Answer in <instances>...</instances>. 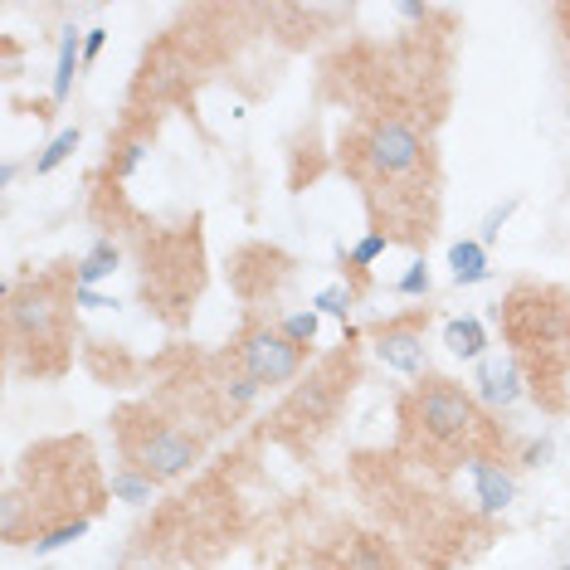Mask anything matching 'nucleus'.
Instances as JSON below:
<instances>
[{
  "instance_id": "obj_1",
  "label": "nucleus",
  "mask_w": 570,
  "mask_h": 570,
  "mask_svg": "<svg viewBox=\"0 0 570 570\" xmlns=\"http://www.w3.org/2000/svg\"><path fill=\"white\" fill-rule=\"evenodd\" d=\"M346 171L361 181L376 234L390 244H429L434 234V205H439V176L429 137L410 117L380 113L356 137H346Z\"/></svg>"
},
{
  "instance_id": "obj_2",
  "label": "nucleus",
  "mask_w": 570,
  "mask_h": 570,
  "mask_svg": "<svg viewBox=\"0 0 570 570\" xmlns=\"http://www.w3.org/2000/svg\"><path fill=\"white\" fill-rule=\"evenodd\" d=\"M108 493L113 488L98 478V458L88 439H44L10 473L5 507H0L5 541L35 546L69 522H93Z\"/></svg>"
},
{
  "instance_id": "obj_3",
  "label": "nucleus",
  "mask_w": 570,
  "mask_h": 570,
  "mask_svg": "<svg viewBox=\"0 0 570 570\" xmlns=\"http://www.w3.org/2000/svg\"><path fill=\"white\" fill-rule=\"evenodd\" d=\"M497 322L507 332L512 361L522 366V380L541 410H566V376H570V293L522 283L497 307Z\"/></svg>"
},
{
  "instance_id": "obj_4",
  "label": "nucleus",
  "mask_w": 570,
  "mask_h": 570,
  "mask_svg": "<svg viewBox=\"0 0 570 570\" xmlns=\"http://www.w3.org/2000/svg\"><path fill=\"white\" fill-rule=\"evenodd\" d=\"M400 424H405V444H415L419 454L439 468L449 463H478V458H502V429L493 415L458 385V380L429 376L400 400Z\"/></svg>"
},
{
  "instance_id": "obj_5",
  "label": "nucleus",
  "mask_w": 570,
  "mask_h": 570,
  "mask_svg": "<svg viewBox=\"0 0 570 570\" xmlns=\"http://www.w3.org/2000/svg\"><path fill=\"white\" fill-rule=\"evenodd\" d=\"M78 303V288H69V273H44L25 288H5V346L10 366L30 376H59L69 366V307Z\"/></svg>"
},
{
  "instance_id": "obj_6",
  "label": "nucleus",
  "mask_w": 570,
  "mask_h": 570,
  "mask_svg": "<svg viewBox=\"0 0 570 570\" xmlns=\"http://www.w3.org/2000/svg\"><path fill=\"white\" fill-rule=\"evenodd\" d=\"M117 449H122L127 473H142L147 483H171L190 463H200L205 429H186V419L166 415L147 400L117 415Z\"/></svg>"
},
{
  "instance_id": "obj_7",
  "label": "nucleus",
  "mask_w": 570,
  "mask_h": 570,
  "mask_svg": "<svg viewBox=\"0 0 570 570\" xmlns=\"http://www.w3.org/2000/svg\"><path fill=\"white\" fill-rule=\"evenodd\" d=\"M234 361H239V371L254 380V385H288V380L303 371L307 346H298L288 332H278V327L249 322L239 346H234Z\"/></svg>"
},
{
  "instance_id": "obj_8",
  "label": "nucleus",
  "mask_w": 570,
  "mask_h": 570,
  "mask_svg": "<svg viewBox=\"0 0 570 570\" xmlns=\"http://www.w3.org/2000/svg\"><path fill=\"white\" fill-rule=\"evenodd\" d=\"M424 327H429V307H415L405 317H385L371 327V346L390 371L419 376L424 371Z\"/></svg>"
},
{
  "instance_id": "obj_9",
  "label": "nucleus",
  "mask_w": 570,
  "mask_h": 570,
  "mask_svg": "<svg viewBox=\"0 0 570 570\" xmlns=\"http://www.w3.org/2000/svg\"><path fill=\"white\" fill-rule=\"evenodd\" d=\"M342 371H351V356H337L332 366H322V376L283 405L278 424H298V419H303V424H322V419L332 415V405H337V395H342V385H346Z\"/></svg>"
},
{
  "instance_id": "obj_10",
  "label": "nucleus",
  "mask_w": 570,
  "mask_h": 570,
  "mask_svg": "<svg viewBox=\"0 0 570 570\" xmlns=\"http://www.w3.org/2000/svg\"><path fill=\"white\" fill-rule=\"evenodd\" d=\"M478 385H483V400L488 405H497V410H507V405H517L522 400V366L507 356V361H478Z\"/></svg>"
},
{
  "instance_id": "obj_11",
  "label": "nucleus",
  "mask_w": 570,
  "mask_h": 570,
  "mask_svg": "<svg viewBox=\"0 0 570 570\" xmlns=\"http://www.w3.org/2000/svg\"><path fill=\"white\" fill-rule=\"evenodd\" d=\"M468 473H473V488H478L483 512H502V507L517 497V483H512V473L502 468V458H478V463H468Z\"/></svg>"
},
{
  "instance_id": "obj_12",
  "label": "nucleus",
  "mask_w": 570,
  "mask_h": 570,
  "mask_svg": "<svg viewBox=\"0 0 570 570\" xmlns=\"http://www.w3.org/2000/svg\"><path fill=\"white\" fill-rule=\"evenodd\" d=\"M444 346L463 356V361H473V356H483V346H488V332H483V322L478 317H454L449 327H444Z\"/></svg>"
},
{
  "instance_id": "obj_13",
  "label": "nucleus",
  "mask_w": 570,
  "mask_h": 570,
  "mask_svg": "<svg viewBox=\"0 0 570 570\" xmlns=\"http://www.w3.org/2000/svg\"><path fill=\"white\" fill-rule=\"evenodd\" d=\"M449 268H454V283H483L488 278V249L478 239H463L449 249Z\"/></svg>"
},
{
  "instance_id": "obj_14",
  "label": "nucleus",
  "mask_w": 570,
  "mask_h": 570,
  "mask_svg": "<svg viewBox=\"0 0 570 570\" xmlns=\"http://www.w3.org/2000/svg\"><path fill=\"white\" fill-rule=\"evenodd\" d=\"M117 264H122V254H117V244H113V239H98V244H93V249L83 254V264L74 268L78 288H93V283H98V278H108V273H113Z\"/></svg>"
},
{
  "instance_id": "obj_15",
  "label": "nucleus",
  "mask_w": 570,
  "mask_h": 570,
  "mask_svg": "<svg viewBox=\"0 0 570 570\" xmlns=\"http://www.w3.org/2000/svg\"><path fill=\"white\" fill-rule=\"evenodd\" d=\"M78 64H83V44H78V30H64V39H59V69H54V103H64V98H69Z\"/></svg>"
},
{
  "instance_id": "obj_16",
  "label": "nucleus",
  "mask_w": 570,
  "mask_h": 570,
  "mask_svg": "<svg viewBox=\"0 0 570 570\" xmlns=\"http://www.w3.org/2000/svg\"><path fill=\"white\" fill-rule=\"evenodd\" d=\"M78 142H83V137H78V127H69V132H59V137H54V142L44 147V156L35 161V171H39V176H49L54 166H64V161H69V156L78 152Z\"/></svg>"
},
{
  "instance_id": "obj_17",
  "label": "nucleus",
  "mask_w": 570,
  "mask_h": 570,
  "mask_svg": "<svg viewBox=\"0 0 570 570\" xmlns=\"http://www.w3.org/2000/svg\"><path fill=\"white\" fill-rule=\"evenodd\" d=\"M113 497H122V502H147L152 497V483L142 478V473H113Z\"/></svg>"
},
{
  "instance_id": "obj_18",
  "label": "nucleus",
  "mask_w": 570,
  "mask_h": 570,
  "mask_svg": "<svg viewBox=\"0 0 570 570\" xmlns=\"http://www.w3.org/2000/svg\"><path fill=\"white\" fill-rule=\"evenodd\" d=\"M351 303H356V293H351V288H322V293L312 298V307H317V312H332V317H346V312H351Z\"/></svg>"
},
{
  "instance_id": "obj_19",
  "label": "nucleus",
  "mask_w": 570,
  "mask_h": 570,
  "mask_svg": "<svg viewBox=\"0 0 570 570\" xmlns=\"http://www.w3.org/2000/svg\"><path fill=\"white\" fill-rule=\"evenodd\" d=\"M385 249H390V239H385V234H366V239L351 249V268H371Z\"/></svg>"
},
{
  "instance_id": "obj_20",
  "label": "nucleus",
  "mask_w": 570,
  "mask_h": 570,
  "mask_svg": "<svg viewBox=\"0 0 570 570\" xmlns=\"http://www.w3.org/2000/svg\"><path fill=\"white\" fill-rule=\"evenodd\" d=\"M83 532H88V522H69V527L49 532L44 541H35V556H49V551H59V546H69V541H78Z\"/></svg>"
},
{
  "instance_id": "obj_21",
  "label": "nucleus",
  "mask_w": 570,
  "mask_h": 570,
  "mask_svg": "<svg viewBox=\"0 0 570 570\" xmlns=\"http://www.w3.org/2000/svg\"><path fill=\"white\" fill-rule=\"evenodd\" d=\"M400 293H405V298H429V264H424V259H415L410 273L400 278Z\"/></svg>"
},
{
  "instance_id": "obj_22",
  "label": "nucleus",
  "mask_w": 570,
  "mask_h": 570,
  "mask_svg": "<svg viewBox=\"0 0 570 570\" xmlns=\"http://www.w3.org/2000/svg\"><path fill=\"white\" fill-rule=\"evenodd\" d=\"M283 332H288L298 346H312V337H317V312H298V317H288Z\"/></svg>"
},
{
  "instance_id": "obj_23",
  "label": "nucleus",
  "mask_w": 570,
  "mask_h": 570,
  "mask_svg": "<svg viewBox=\"0 0 570 570\" xmlns=\"http://www.w3.org/2000/svg\"><path fill=\"white\" fill-rule=\"evenodd\" d=\"M103 44H108V30H88V39H83V64H93L103 54Z\"/></svg>"
},
{
  "instance_id": "obj_24",
  "label": "nucleus",
  "mask_w": 570,
  "mask_h": 570,
  "mask_svg": "<svg viewBox=\"0 0 570 570\" xmlns=\"http://www.w3.org/2000/svg\"><path fill=\"white\" fill-rule=\"evenodd\" d=\"M78 307H117L113 298H98L93 288H78Z\"/></svg>"
}]
</instances>
